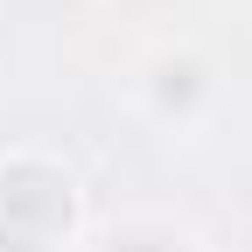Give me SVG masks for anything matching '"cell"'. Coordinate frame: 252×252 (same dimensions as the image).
<instances>
[{"label": "cell", "mask_w": 252, "mask_h": 252, "mask_svg": "<svg viewBox=\"0 0 252 252\" xmlns=\"http://www.w3.org/2000/svg\"><path fill=\"white\" fill-rule=\"evenodd\" d=\"M84 238V182L42 147L0 154V252H70Z\"/></svg>", "instance_id": "1"}, {"label": "cell", "mask_w": 252, "mask_h": 252, "mask_svg": "<svg viewBox=\"0 0 252 252\" xmlns=\"http://www.w3.org/2000/svg\"><path fill=\"white\" fill-rule=\"evenodd\" d=\"M210 63L196 56V49H154L147 56V70H140V98H147V112L154 119H196L203 112V98H210Z\"/></svg>", "instance_id": "2"}]
</instances>
